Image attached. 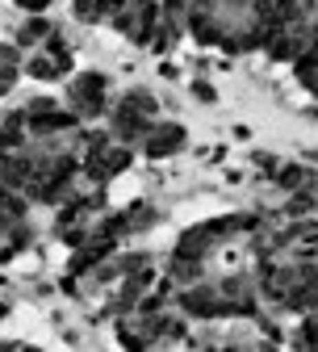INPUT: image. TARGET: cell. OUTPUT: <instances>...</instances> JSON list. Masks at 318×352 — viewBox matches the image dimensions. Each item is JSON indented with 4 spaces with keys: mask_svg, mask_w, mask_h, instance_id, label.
I'll return each mask as SVG.
<instances>
[{
    "mask_svg": "<svg viewBox=\"0 0 318 352\" xmlns=\"http://www.w3.org/2000/svg\"><path fill=\"white\" fill-rule=\"evenodd\" d=\"M17 5H21V9H30V13H42V9L51 5V0H17Z\"/></svg>",
    "mask_w": 318,
    "mask_h": 352,
    "instance_id": "cell-7",
    "label": "cell"
},
{
    "mask_svg": "<svg viewBox=\"0 0 318 352\" xmlns=\"http://www.w3.org/2000/svg\"><path fill=\"white\" fill-rule=\"evenodd\" d=\"M180 147H185V126H176V122H159L147 130V155H176Z\"/></svg>",
    "mask_w": 318,
    "mask_h": 352,
    "instance_id": "cell-2",
    "label": "cell"
},
{
    "mask_svg": "<svg viewBox=\"0 0 318 352\" xmlns=\"http://www.w3.org/2000/svg\"><path fill=\"white\" fill-rule=\"evenodd\" d=\"M0 315H5V306H0Z\"/></svg>",
    "mask_w": 318,
    "mask_h": 352,
    "instance_id": "cell-9",
    "label": "cell"
},
{
    "mask_svg": "<svg viewBox=\"0 0 318 352\" xmlns=\"http://www.w3.org/2000/svg\"><path fill=\"white\" fill-rule=\"evenodd\" d=\"M281 185H285V189H306V185H310V172L293 164V168H285V172H281Z\"/></svg>",
    "mask_w": 318,
    "mask_h": 352,
    "instance_id": "cell-6",
    "label": "cell"
},
{
    "mask_svg": "<svg viewBox=\"0 0 318 352\" xmlns=\"http://www.w3.org/2000/svg\"><path fill=\"white\" fill-rule=\"evenodd\" d=\"M113 13V0H76V17L80 21H105Z\"/></svg>",
    "mask_w": 318,
    "mask_h": 352,
    "instance_id": "cell-5",
    "label": "cell"
},
{
    "mask_svg": "<svg viewBox=\"0 0 318 352\" xmlns=\"http://www.w3.org/2000/svg\"><path fill=\"white\" fill-rule=\"evenodd\" d=\"M193 93H197V97H201V101H214V88H209V84H201V80H197V84H193Z\"/></svg>",
    "mask_w": 318,
    "mask_h": 352,
    "instance_id": "cell-8",
    "label": "cell"
},
{
    "mask_svg": "<svg viewBox=\"0 0 318 352\" xmlns=\"http://www.w3.org/2000/svg\"><path fill=\"white\" fill-rule=\"evenodd\" d=\"M55 30H51V21L47 17H30L21 30H17V42H21V47H38V42H47Z\"/></svg>",
    "mask_w": 318,
    "mask_h": 352,
    "instance_id": "cell-4",
    "label": "cell"
},
{
    "mask_svg": "<svg viewBox=\"0 0 318 352\" xmlns=\"http://www.w3.org/2000/svg\"><path fill=\"white\" fill-rule=\"evenodd\" d=\"M25 130H30L25 113H9L5 122H0V160L25 151Z\"/></svg>",
    "mask_w": 318,
    "mask_h": 352,
    "instance_id": "cell-3",
    "label": "cell"
},
{
    "mask_svg": "<svg viewBox=\"0 0 318 352\" xmlns=\"http://www.w3.org/2000/svg\"><path fill=\"white\" fill-rule=\"evenodd\" d=\"M105 88H109V80H105L101 72H84V76H76L71 88H67L71 113H80V118H97V113L105 109Z\"/></svg>",
    "mask_w": 318,
    "mask_h": 352,
    "instance_id": "cell-1",
    "label": "cell"
}]
</instances>
